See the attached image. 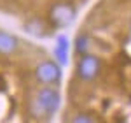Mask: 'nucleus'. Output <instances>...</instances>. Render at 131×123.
<instances>
[{
	"mask_svg": "<svg viewBox=\"0 0 131 123\" xmlns=\"http://www.w3.org/2000/svg\"><path fill=\"white\" fill-rule=\"evenodd\" d=\"M63 65L21 30L0 25V123H47L61 107Z\"/></svg>",
	"mask_w": 131,
	"mask_h": 123,
	"instance_id": "obj_1",
	"label": "nucleus"
},
{
	"mask_svg": "<svg viewBox=\"0 0 131 123\" xmlns=\"http://www.w3.org/2000/svg\"><path fill=\"white\" fill-rule=\"evenodd\" d=\"M94 0H0V14L18 30L35 39H47L70 27Z\"/></svg>",
	"mask_w": 131,
	"mask_h": 123,
	"instance_id": "obj_2",
	"label": "nucleus"
}]
</instances>
